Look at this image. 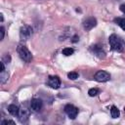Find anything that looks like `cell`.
<instances>
[{
	"label": "cell",
	"instance_id": "7402d4cb",
	"mask_svg": "<svg viewBox=\"0 0 125 125\" xmlns=\"http://www.w3.org/2000/svg\"><path fill=\"white\" fill-rule=\"evenodd\" d=\"M120 11L125 14V4H122V5L120 6Z\"/></svg>",
	"mask_w": 125,
	"mask_h": 125
},
{
	"label": "cell",
	"instance_id": "2e32d148",
	"mask_svg": "<svg viewBox=\"0 0 125 125\" xmlns=\"http://www.w3.org/2000/svg\"><path fill=\"white\" fill-rule=\"evenodd\" d=\"M73 52H74V50H73L72 48H64V49L62 50V54H63L64 56H70V55L73 54Z\"/></svg>",
	"mask_w": 125,
	"mask_h": 125
},
{
	"label": "cell",
	"instance_id": "ac0fdd59",
	"mask_svg": "<svg viewBox=\"0 0 125 125\" xmlns=\"http://www.w3.org/2000/svg\"><path fill=\"white\" fill-rule=\"evenodd\" d=\"M6 124H12V125H15V122L13 120H3L1 122V125H6Z\"/></svg>",
	"mask_w": 125,
	"mask_h": 125
},
{
	"label": "cell",
	"instance_id": "ffe728a7",
	"mask_svg": "<svg viewBox=\"0 0 125 125\" xmlns=\"http://www.w3.org/2000/svg\"><path fill=\"white\" fill-rule=\"evenodd\" d=\"M5 71V65H4V62H0V72Z\"/></svg>",
	"mask_w": 125,
	"mask_h": 125
},
{
	"label": "cell",
	"instance_id": "6da1fadb",
	"mask_svg": "<svg viewBox=\"0 0 125 125\" xmlns=\"http://www.w3.org/2000/svg\"><path fill=\"white\" fill-rule=\"evenodd\" d=\"M17 52H18L20 58H21L23 62H31V60H32V55H31V53H30V51H29L24 45H22V44L18 45V47H17Z\"/></svg>",
	"mask_w": 125,
	"mask_h": 125
},
{
	"label": "cell",
	"instance_id": "8992f818",
	"mask_svg": "<svg viewBox=\"0 0 125 125\" xmlns=\"http://www.w3.org/2000/svg\"><path fill=\"white\" fill-rule=\"evenodd\" d=\"M29 115H30V111L29 109H27L26 107H21L20 108V112H19V119L21 123H25L28 118H29Z\"/></svg>",
	"mask_w": 125,
	"mask_h": 125
},
{
	"label": "cell",
	"instance_id": "5bb4252c",
	"mask_svg": "<svg viewBox=\"0 0 125 125\" xmlns=\"http://www.w3.org/2000/svg\"><path fill=\"white\" fill-rule=\"evenodd\" d=\"M7 80H8V73L5 72V71L1 72V74H0V83L1 84H4Z\"/></svg>",
	"mask_w": 125,
	"mask_h": 125
},
{
	"label": "cell",
	"instance_id": "9c48e42d",
	"mask_svg": "<svg viewBox=\"0 0 125 125\" xmlns=\"http://www.w3.org/2000/svg\"><path fill=\"white\" fill-rule=\"evenodd\" d=\"M42 105H43V103L40 99H32L30 102V107L34 111H39L42 108Z\"/></svg>",
	"mask_w": 125,
	"mask_h": 125
},
{
	"label": "cell",
	"instance_id": "4fadbf2b",
	"mask_svg": "<svg viewBox=\"0 0 125 125\" xmlns=\"http://www.w3.org/2000/svg\"><path fill=\"white\" fill-rule=\"evenodd\" d=\"M114 21L123 29V30H125V19H122V18H116L115 20H114Z\"/></svg>",
	"mask_w": 125,
	"mask_h": 125
},
{
	"label": "cell",
	"instance_id": "5b68a950",
	"mask_svg": "<svg viewBox=\"0 0 125 125\" xmlns=\"http://www.w3.org/2000/svg\"><path fill=\"white\" fill-rule=\"evenodd\" d=\"M64 111L67 114V116L71 119H74L78 114V108L73 104H66L64 106Z\"/></svg>",
	"mask_w": 125,
	"mask_h": 125
},
{
	"label": "cell",
	"instance_id": "7a4b0ae2",
	"mask_svg": "<svg viewBox=\"0 0 125 125\" xmlns=\"http://www.w3.org/2000/svg\"><path fill=\"white\" fill-rule=\"evenodd\" d=\"M108 42H109V45L113 51H116V52H122L123 51V49H124L123 43H122L121 39L119 37H117L115 34H111L109 36Z\"/></svg>",
	"mask_w": 125,
	"mask_h": 125
},
{
	"label": "cell",
	"instance_id": "ba28073f",
	"mask_svg": "<svg viewBox=\"0 0 125 125\" xmlns=\"http://www.w3.org/2000/svg\"><path fill=\"white\" fill-rule=\"evenodd\" d=\"M48 84L53 89H59L61 86V79L59 78V76H49Z\"/></svg>",
	"mask_w": 125,
	"mask_h": 125
},
{
	"label": "cell",
	"instance_id": "8fae6325",
	"mask_svg": "<svg viewBox=\"0 0 125 125\" xmlns=\"http://www.w3.org/2000/svg\"><path fill=\"white\" fill-rule=\"evenodd\" d=\"M8 111L10 114L12 115H19V112H20V108L18 105L16 104H10L8 106Z\"/></svg>",
	"mask_w": 125,
	"mask_h": 125
},
{
	"label": "cell",
	"instance_id": "7c38bea8",
	"mask_svg": "<svg viewBox=\"0 0 125 125\" xmlns=\"http://www.w3.org/2000/svg\"><path fill=\"white\" fill-rule=\"evenodd\" d=\"M110 114H111V117H112V118H117V117H119V115H120L119 109H118L115 105H112V106L110 107Z\"/></svg>",
	"mask_w": 125,
	"mask_h": 125
},
{
	"label": "cell",
	"instance_id": "cb8c5ba5",
	"mask_svg": "<svg viewBox=\"0 0 125 125\" xmlns=\"http://www.w3.org/2000/svg\"><path fill=\"white\" fill-rule=\"evenodd\" d=\"M124 111H125V107H124Z\"/></svg>",
	"mask_w": 125,
	"mask_h": 125
},
{
	"label": "cell",
	"instance_id": "30bf717a",
	"mask_svg": "<svg viewBox=\"0 0 125 125\" xmlns=\"http://www.w3.org/2000/svg\"><path fill=\"white\" fill-rule=\"evenodd\" d=\"M96 56H98L99 58H104V52L103 51V49L100 47V46H98V45H94V46H92L91 47V49H90Z\"/></svg>",
	"mask_w": 125,
	"mask_h": 125
},
{
	"label": "cell",
	"instance_id": "d6986e66",
	"mask_svg": "<svg viewBox=\"0 0 125 125\" xmlns=\"http://www.w3.org/2000/svg\"><path fill=\"white\" fill-rule=\"evenodd\" d=\"M0 32H1V38H0V40H3L4 39V35H5V29H4L3 26L0 27Z\"/></svg>",
	"mask_w": 125,
	"mask_h": 125
},
{
	"label": "cell",
	"instance_id": "603a6c76",
	"mask_svg": "<svg viewBox=\"0 0 125 125\" xmlns=\"http://www.w3.org/2000/svg\"><path fill=\"white\" fill-rule=\"evenodd\" d=\"M0 16H1V21H3V15H2V14H1V15H0Z\"/></svg>",
	"mask_w": 125,
	"mask_h": 125
},
{
	"label": "cell",
	"instance_id": "3957f363",
	"mask_svg": "<svg viewBox=\"0 0 125 125\" xmlns=\"http://www.w3.org/2000/svg\"><path fill=\"white\" fill-rule=\"evenodd\" d=\"M94 78L98 82H106L110 79V74L104 70H99L95 73Z\"/></svg>",
	"mask_w": 125,
	"mask_h": 125
},
{
	"label": "cell",
	"instance_id": "e0dca14e",
	"mask_svg": "<svg viewBox=\"0 0 125 125\" xmlns=\"http://www.w3.org/2000/svg\"><path fill=\"white\" fill-rule=\"evenodd\" d=\"M67 77H68L69 79H71V80H75V79L78 77V73L75 72V71H71V72H69V73L67 74Z\"/></svg>",
	"mask_w": 125,
	"mask_h": 125
},
{
	"label": "cell",
	"instance_id": "277c9868",
	"mask_svg": "<svg viewBox=\"0 0 125 125\" xmlns=\"http://www.w3.org/2000/svg\"><path fill=\"white\" fill-rule=\"evenodd\" d=\"M32 34V28L29 25H22L20 29V37L21 40H27Z\"/></svg>",
	"mask_w": 125,
	"mask_h": 125
},
{
	"label": "cell",
	"instance_id": "9a60e30c",
	"mask_svg": "<svg viewBox=\"0 0 125 125\" xmlns=\"http://www.w3.org/2000/svg\"><path fill=\"white\" fill-rule=\"evenodd\" d=\"M88 94H89L90 97H95V96H97L99 94V89H97V88H91L88 91Z\"/></svg>",
	"mask_w": 125,
	"mask_h": 125
},
{
	"label": "cell",
	"instance_id": "44dd1931",
	"mask_svg": "<svg viewBox=\"0 0 125 125\" xmlns=\"http://www.w3.org/2000/svg\"><path fill=\"white\" fill-rule=\"evenodd\" d=\"M78 40H79V37H78L77 35H74V36L72 37V40H71V41H72V42H77Z\"/></svg>",
	"mask_w": 125,
	"mask_h": 125
},
{
	"label": "cell",
	"instance_id": "52a82bcc",
	"mask_svg": "<svg viewBox=\"0 0 125 125\" xmlns=\"http://www.w3.org/2000/svg\"><path fill=\"white\" fill-rule=\"evenodd\" d=\"M97 25V20L95 18H88L83 21V27L85 30H91Z\"/></svg>",
	"mask_w": 125,
	"mask_h": 125
}]
</instances>
